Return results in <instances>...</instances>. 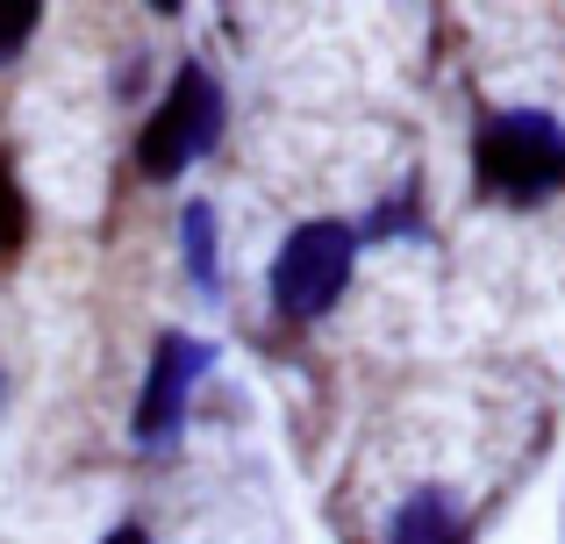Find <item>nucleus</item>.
<instances>
[{"instance_id": "1", "label": "nucleus", "mask_w": 565, "mask_h": 544, "mask_svg": "<svg viewBox=\"0 0 565 544\" xmlns=\"http://www.w3.org/2000/svg\"><path fill=\"white\" fill-rule=\"evenodd\" d=\"M480 186L501 201H544L565 186V129L537 108H509L480 129Z\"/></svg>"}, {"instance_id": "2", "label": "nucleus", "mask_w": 565, "mask_h": 544, "mask_svg": "<svg viewBox=\"0 0 565 544\" xmlns=\"http://www.w3.org/2000/svg\"><path fill=\"white\" fill-rule=\"evenodd\" d=\"M351 230L344 223H301L287 244H279V266H273V308L294 322L308 316H330L337 294L351 287Z\"/></svg>"}, {"instance_id": "3", "label": "nucleus", "mask_w": 565, "mask_h": 544, "mask_svg": "<svg viewBox=\"0 0 565 544\" xmlns=\"http://www.w3.org/2000/svg\"><path fill=\"white\" fill-rule=\"evenodd\" d=\"M222 137V86L207 79L201 65H186L180 79H172L166 108L143 122L137 137V166L151 172V180H172L180 166H193V158H207Z\"/></svg>"}, {"instance_id": "4", "label": "nucleus", "mask_w": 565, "mask_h": 544, "mask_svg": "<svg viewBox=\"0 0 565 544\" xmlns=\"http://www.w3.org/2000/svg\"><path fill=\"white\" fill-rule=\"evenodd\" d=\"M207 373V344L201 337H158V351H151V373H143V402H137V445L143 451H158V445H172L180 437V423H186V402H193V380Z\"/></svg>"}, {"instance_id": "5", "label": "nucleus", "mask_w": 565, "mask_h": 544, "mask_svg": "<svg viewBox=\"0 0 565 544\" xmlns=\"http://www.w3.org/2000/svg\"><path fill=\"white\" fill-rule=\"evenodd\" d=\"M380 544H466V516H458L451 488H415L408 502L386 516Z\"/></svg>"}, {"instance_id": "6", "label": "nucleus", "mask_w": 565, "mask_h": 544, "mask_svg": "<svg viewBox=\"0 0 565 544\" xmlns=\"http://www.w3.org/2000/svg\"><path fill=\"white\" fill-rule=\"evenodd\" d=\"M180 237H186V266L201 287H215V209L207 201H193V209L180 215Z\"/></svg>"}, {"instance_id": "7", "label": "nucleus", "mask_w": 565, "mask_h": 544, "mask_svg": "<svg viewBox=\"0 0 565 544\" xmlns=\"http://www.w3.org/2000/svg\"><path fill=\"white\" fill-rule=\"evenodd\" d=\"M22 230H29V209H22V186H14L8 158H0V252H14V244H22Z\"/></svg>"}, {"instance_id": "8", "label": "nucleus", "mask_w": 565, "mask_h": 544, "mask_svg": "<svg viewBox=\"0 0 565 544\" xmlns=\"http://www.w3.org/2000/svg\"><path fill=\"white\" fill-rule=\"evenodd\" d=\"M36 22H43V8H36V0H8V8H0V57H14V51H22Z\"/></svg>"}, {"instance_id": "9", "label": "nucleus", "mask_w": 565, "mask_h": 544, "mask_svg": "<svg viewBox=\"0 0 565 544\" xmlns=\"http://www.w3.org/2000/svg\"><path fill=\"white\" fill-rule=\"evenodd\" d=\"M100 544H151V537H143L137 523H122V531H108V537H100Z\"/></svg>"}]
</instances>
